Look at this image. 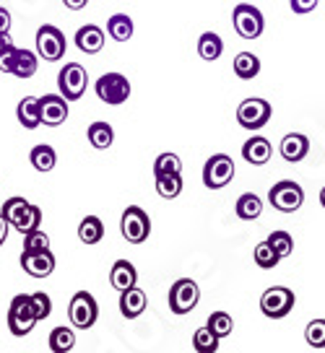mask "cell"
<instances>
[{
  "mask_svg": "<svg viewBox=\"0 0 325 353\" xmlns=\"http://www.w3.org/2000/svg\"><path fill=\"white\" fill-rule=\"evenodd\" d=\"M0 213H3V219L8 221L11 229H16V232H21V234L42 226V210L23 198H8L3 203V210H0Z\"/></svg>",
  "mask_w": 325,
  "mask_h": 353,
  "instance_id": "1",
  "label": "cell"
},
{
  "mask_svg": "<svg viewBox=\"0 0 325 353\" xmlns=\"http://www.w3.org/2000/svg\"><path fill=\"white\" fill-rule=\"evenodd\" d=\"M8 330L11 335L16 338H23V335H29V332L37 327V314H34V307H32V294H16L11 299V304H8Z\"/></svg>",
  "mask_w": 325,
  "mask_h": 353,
  "instance_id": "2",
  "label": "cell"
},
{
  "mask_svg": "<svg viewBox=\"0 0 325 353\" xmlns=\"http://www.w3.org/2000/svg\"><path fill=\"white\" fill-rule=\"evenodd\" d=\"M270 114H273L270 101L260 99V97H250V99H245L237 107V122H239V128H245V130H250V132L266 128L270 120Z\"/></svg>",
  "mask_w": 325,
  "mask_h": 353,
  "instance_id": "3",
  "label": "cell"
},
{
  "mask_svg": "<svg viewBox=\"0 0 325 353\" xmlns=\"http://www.w3.org/2000/svg\"><path fill=\"white\" fill-rule=\"evenodd\" d=\"M120 234H123L125 242L141 244L148 239L151 234V219L141 205H128L123 210V219H120Z\"/></svg>",
  "mask_w": 325,
  "mask_h": 353,
  "instance_id": "4",
  "label": "cell"
},
{
  "mask_svg": "<svg viewBox=\"0 0 325 353\" xmlns=\"http://www.w3.org/2000/svg\"><path fill=\"white\" fill-rule=\"evenodd\" d=\"M268 200L270 205L281 213H294V210L302 208L304 203V190L299 182L294 179H279L273 188L268 190Z\"/></svg>",
  "mask_w": 325,
  "mask_h": 353,
  "instance_id": "5",
  "label": "cell"
},
{
  "mask_svg": "<svg viewBox=\"0 0 325 353\" xmlns=\"http://www.w3.org/2000/svg\"><path fill=\"white\" fill-rule=\"evenodd\" d=\"M297 304L292 288L286 286H270L268 291H263L260 296V312L268 317V320H284Z\"/></svg>",
  "mask_w": 325,
  "mask_h": 353,
  "instance_id": "6",
  "label": "cell"
},
{
  "mask_svg": "<svg viewBox=\"0 0 325 353\" xmlns=\"http://www.w3.org/2000/svg\"><path fill=\"white\" fill-rule=\"evenodd\" d=\"M99 317V304L91 296L89 291H79L73 294L70 304H68V320L73 322L76 330H89L94 327V322Z\"/></svg>",
  "mask_w": 325,
  "mask_h": 353,
  "instance_id": "7",
  "label": "cell"
},
{
  "mask_svg": "<svg viewBox=\"0 0 325 353\" xmlns=\"http://www.w3.org/2000/svg\"><path fill=\"white\" fill-rule=\"evenodd\" d=\"M232 23H235V32L242 39H258L260 34H263L266 19H263L260 8H255L253 3H239L232 11Z\"/></svg>",
  "mask_w": 325,
  "mask_h": 353,
  "instance_id": "8",
  "label": "cell"
},
{
  "mask_svg": "<svg viewBox=\"0 0 325 353\" xmlns=\"http://www.w3.org/2000/svg\"><path fill=\"white\" fill-rule=\"evenodd\" d=\"M86 86H89V73L79 63H68L57 73V88H60V97L66 101H79Z\"/></svg>",
  "mask_w": 325,
  "mask_h": 353,
  "instance_id": "9",
  "label": "cell"
},
{
  "mask_svg": "<svg viewBox=\"0 0 325 353\" xmlns=\"http://www.w3.org/2000/svg\"><path fill=\"white\" fill-rule=\"evenodd\" d=\"M198 301H201V288L190 278H179L169 288V309H172V314H188V312L198 307Z\"/></svg>",
  "mask_w": 325,
  "mask_h": 353,
  "instance_id": "10",
  "label": "cell"
},
{
  "mask_svg": "<svg viewBox=\"0 0 325 353\" xmlns=\"http://www.w3.org/2000/svg\"><path fill=\"white\" fill-rule=\"evenodd\" d=\"M66 50V34L60 32L57 26H52V23H42L39 32H37V52H39V57H45L47 63H57V60H63Z\"/></svg>",
  "mask_w": 325,
  "mask_h": 353,
  "instance_id": "11",
  "label": "cell"
},
{
  "mask_svg": "<svg viewBox=\"0 0 325 353\" xmlns=\"http://www.w3.org/2000/svg\"><path fill=\"white\" fill-rule=\"evenodd\" d=\"M235 179V161L232 156L216 154L203 166V185L208 190H221Z\"/></svg>",
  "mask_w": 325,
  "mask_h": 353,
  "instance_id": "12",
  "label": "cell"
},
{
  "mask_svg": "<svg viewBox=\"0 0 325 353\" xmlns=\"http://www.w3.org/2000/svg\"><path fill=\"white\" fill-rule=\"evenodd\" d=\"M94 88H97V97L104 104H110V107H117V104L128 101V97H130V81L123 73H104L94 83Z\"/></svg>",
  "mask_w": 325,
  "mask_h": 353,
  "instance_id": "13",
  "label": "cell"
},
{
  "mask_svg": "<svg viewBox=\"0 0 325 353\" xmlns=\"http://www.w3.org/2000/svg\"><path fill=\"white\" fill-rule=\"evenodd\" d=\"M0 70L3 73H11L16 78H32L37 73V55L29 52V50L11 47L8 52L0 55Z\"/></svg>",
  "mask_w": 325,
  "mask_h": 353,
  "instance_id": "14",
  "label": "cell"
},
{
  "mask_svg": "<svg viewBox=\"0 0 325 353\" xmlns=\"http://www.w3.org/2000/svg\"><path fill=\"white\" fill-rule=\"evenodd\" d=\"M21 268L26 276L37 278V281L52 276V270H55V254L50 252V247L47 250H34V252H21Z\"/></svg>",
  "mask_w": 325,
  "mask_h": 353,
  "instance_id": "15",
  "label": "cell"
},
{
  "mask_svg": "<svg viewBox=\"0 0 325 353\" xmlns=\"http://www.w3.org/2000/svg\"><path fill=\"white\" fill-rule=\"evenodd\" d=\"M68 101L60 97V94H45L39 97V120L50 125V128H57L68 120Z\"/></svg>",
  "mask_w": 325,
  "mask_h": 353,
  "instance_id": "16",
  "label": "cell"
},
{
  "mask_svg": "<svg viewBox=\"0 0 325 353\" xmlns=\"http://www.w3.org/2000/svg\"><path fill=\"white\" fill-rule=\"evenodd\" d=\"M279 151L289 164H297V161H302L304 156L310 154V141H307V135H302V132H289V135L281 138Z\"/></svg>",
  "mask_w": 325,
  "mask_h": 353,
  "instance_id": "17",
  "label": "cell"
},
{
  "mask_svg": "<svg viewBox=\"0 0 325 353\" xmlns=\"http://www.w3.org/2000/svg\"><path fill=\"white\" fill-rule=\"evenodd\" d=\"M146 312V294L138 286H130L120 291V314L125 320H135Z\"/></svg>",
  "mask_w": 325,
  "mask_h": 353,
  "instance_id": "18",
  "label": "cell"
},
{
  "mask_svg": "<svg viewBox=\"0 0 325 353\" xmlns=\"http://www.w3.org/2000/svg\"><path fill=\"white\" fill-rule=\"evenodd\" d=\"M270 154H273L270 141L268 138H263V135H253V138H247L245 145H242V156H245L247 164H253V166L268 164Z\"/></svg>",
  "mask_w": 325,
  "mask_h": 353,
  "instance_id": "19",
  "label": "cell"
},
{
  "mask_svg": "<svg viewBox=\"0 0 325 353\" xmlns=\"http://www.w3.org/2000/svg\"><path fill=\"white\" fill-rule=\"evenodd\" d=\"M76 47L86 55H97L101 47H104V32H101L97 23H86L76 32Z\"/></svg>",
  "mask_w": 325,
  "mask_h": 353,
  "instance_id": "20",
  "label": "cell"
},
{
  "mask_svg": "<svg viewBox=\"0 0 325 353\" xmlns=\"http://www.w3.org/2000/svg\"><path fill=\"white\" fill-rule=\"evenodd\" d=\"M135 281H138V270H135L133 263H128V260H117L112 265V270H110V286L115 291H125V288L135 286Z\"/></svg>",
  "mask_w": 325,
  "mask_h": 353,
  "instance_id": "21",
  "label": "cell"
},
{
  "mask_svg": "<svg viewBox=\"0 0 325 353\" xmlns=\"http://www.w3.org/2000/svg\"><path fill=\"white\" fill-rule=\"evenodd\" d=\"M16 117L26 130L39 128L42 125V120H39V97H23L16 107Z\"/></svg>",
  "mask_w": 325,
  "mask_h": 353,
  "instance_id": "22",
  "label": "cell"
},
{
  "mask_svg": "<svg viewBox=\"0 0 325 353\" xmlns=\"http://www.w3.org/2000/svg\"><path fill=\"white\" fill-rule=\"evenodd\" d=\"M235 213H237V219H242V221L260 219V213H263V200H260L255 192H245V195L237 198Z\"/></svg>",
  "mask_w": 325,
  "mask_h": 353,
  "instance_id": "23",
  "label": "cell"
},
{
  "mask_svg": "<svg viewBox=\"0 0 325 353\" xmlns=\"http://www.w3.org/2000/svg\"><path fill=\"white\" fill-rule=\"evenodd\" d=\"M224 52V42H221V37L213 32H203L198 37V55L206 60V63H213V60H219Z\"/></svg>",
  "mask_w": 325,
  "mask_h": 353,
  "instance_id": "24",
  "label": "cell"
},
{
  "mask_svg": "<svg viewBox=\"0 0 325 353\" xmlns=\"http://www.w3.org/2000/svg\"><path fill=\"white\" fill-rule=\"evenodd\" d=\"M86 135H89V143L97 148V151H107L110 145H112L115 141V130L110 122H91L89 130H86Z\"/></svg>",
  "mask_w": 325,
  "mask_h": 353,
  "instance_id": "25",
  "label": "cell"
},
{
  "mask_svg": "<svg viewBox=\"0 0 325 353\" xmlns=\"http://www.w3.org/2000/svg\"><path fill=\"white\" fill-rule=\"evenodd\" d=\"M29 161H32V166L37 169V172H52L57 164V154H55V148L52 145H47V143H39V145H34L32 148V154H29Z\"/></svg>",
  "mask_w": 325,
  "mask_h": 353,
  "instance_id": "26",
  "label": "cell"
},
{
  "mask_svg": "<svg viewBox=\"0 0 325 353\" xmlns=\"http://www.w3.org/2000/svg\"><path fill=\"white\" fill-rule=\"evenodd\" d=\"M107 32L115 42H128L133 37V19L128 13H112L107 21Z\"/></svg>",
  "mask_w": 325,
  "mask_h": 353,
  "instance_id": "27",
  "label": "cell"
},
{
  "mask_svg": "<svg viewBox=\"0 0 325 353\" xmlns=\"http://www.w3.org/2000/svg\"><path fill=\"white\" fill-rule=\"evenodd\" d=\"M47 343H50V351L52 353H68L76 348V332L70 330V327H66V325H60V327H55V330L50 332Z\"/></svg>",
  "mask_w": 325,
  "mask_h": 353,
  "instance_id": "28",
  "label": "cell"
},
{
  "mask_svg": "<svg viewBox=\"0 0 325 353\" xmlns=\"http://www.w3.org/2000/svg\"><path fill=\"white\" fill-rule=\"evenodd\" d=\"M79 239L83 244H99L104 239V223L99 216H86L79 223Z\"/></svg>",
  "mask_w": 325,
  "mask_h": 353,
  "instance_id": "29",
  "label": "cell"
},
{
  "mask_svg": "<svg viewBox=\"0 0 325 353\" xmlns=\"http://www.w3.org/2000/svg\"><path fill=\"white\" fill-rule=\"evenodd\" d=\"M235 73L242 81H253L260 73V60L253 52H239L235 57Z\"/></svg>",
  "mask_w": 325,
  "mask_h": 353,
  "instance_id": "30",
  "label": "cell"
},
{
  "mask_svg": "<svg viewBox=\"0 0 325 353\" xmlns=\"http://www.w3.org/2000/svg\"><path fill=\"white\" fill-rule=\"evenodd\" d=\"M182 192V176L179 174H159L157 176V195L164 200H175Z\"/></svg>",
  "mask_w": 325,
  "mask_h": 353,
  "instance_id": "31",
  "label": "cell"
},
{
  "mask_svg": "<svg viewBox=\"0 0 325 353\" xmlns=\"http://www.w3.org/2000/svg\"><path fill=\"white\" fill-rule=\"evenodd\" d=\"M206 327L221 341V338H226V335H232V330H235V320H232L226 312H213V314H208V320H206Z\"/></svg>",
  "mask_w": 325,
  "mask_h": 353,
  "instance_id": "32",
  "label": "cell"
},
{
  "mask_svg": "<svg viewBox=\"0 0 325 353\" xmlns=\"http://www.w3.org/2000/svg\"><path fill=\"white\" fill-rule=\"evenodd\" d=\"M193 348L198 353H216L219 351V338L208 327H198L193 332Z\"/></svg>",
  "mask_w": 325,
  "mask_h": 353,
  "instance_id": "33",
  "label": "cell"
},
{
  "mask_svg": "<svg viewBox=\"0 0 325 353\" xmlns=\"http://www.w3.org/2000/svg\"><path fill=\"white\" fill-rule=\"evenodd\" d=\"M253 260H255V265H258V268H263V270H273V268L281 263V257L270 250L268 242L255 244V250H253Z\"/></svg>",
  "mask_w": 325,
  "mask_h": 353,
  "instance_id": "34",
  "label": "cell"
},
{
  "mask_svg": "<svg viewBox=\"0 0 325 353\" xmlns=\"http://www.w3.org/2000/svg\"><path fill=\"white\" fill-rule=\"evenodd\" d=\"M304 341H307V345L315 348V351H323L325 348V320L323 317H317V320H313L310 325H307Z\"/></svg>",
  "mask_w": 325,
  "mask_h": 353,
  "instance_id": "35",
  "label": "cell"
},
{
  "mask_svg": "<svg viewBox=\"0 0 325 353\" xmlns=\"http://www.w3.org/2000/svg\"><path fill=\"white\" fill-rule=\"evenodd\" d=\"M159 174H182V161L177 154H159L154 161V176Z\"/></svg>",
  "mask_w": 325,
  "mask_h": 353,
  "instance_id": "36",
  "label": "cell"
},
{
  "mask_svg": "<svg viewBox=\"0 0 325 353\" xmlns=\"http://www.w3.org/2000/svg\"><path fill=\"white\" fill-rule=\"evenodd\" d=\"M266 242L270 244V250L279 254L281 260H284V257H289L292 250H294V239H292V234L289 232H273Z\"/></svg>",
  "mask_w": 325,
  "mask_h": 353,
  "instance_id": "37",
  "label": "cell"
},
{
  "mask_svg": "<svg viewBox=\"0 0 325 353\" xmlns=\"http://www.w3.org/2000/svg\"><path fill=\"white\" fill-rule=\"evenodd\" d=\"M50 247V236L42 229H32L23 234V252H34V250H47Z\"/></svg>",
  "mask_w": 325,
  "mask_h": 353,
  "instance_id": "38",
  "label": "cell"
},
{
  "mask_svg": "<svg viewBox=\"0 0 325 353\" xmlns=\"http://www.w3.org/2000/svg\"><path fill=\"white\" fill-rule=\"evenodd\" d=\"M32 307H34V314H37V320L45 322L50 314H52V299L47 296L45 291H37L32 294Z\"/></svg>",
  "mask_w": 325,
  "mask_h": 353,
  "instance_id": "39",
  "label": "cell"
},
{
  "mask_svg": "<svg viewBox=\"0 0 325 353\" xmlns=\"http://www.w3.org/2000/svg\"><path fill=\"white\" fill-rule=\"evenodd\" d=\"M317 3L320 0H289V6H292L294 13H310L317 8Z\"/></svg>",
  "mask_w": 325,
  "mask_h": 353,
  "instance_id": "40",
  "label": "cell"
},
{
  "mask_svg": "<svg viewBox=\"0 0 325 353\" xmlns=\"http://www.w3.org/2000/svg\"><path fill=\"white\" fill-rule=\"evenodd\" d=\"M0 32H11V11L0 6Z\"/></svg>",
  "mask_w": 325,
  "mask_h": 353,
  "instance_id": "41",
  "label": "cell"
},
{
  "mask_svg": "<svg viewBox=\"0 0 325 353\" xmlns=\"http://www.w3.org/2000/svg\"><path fill=\"white\" fill-rule=\"evenodd\" d=\"M11 47H13L11 34H8V32H0V55H3V52H8Z\"/></svg>",
  "mask_w": 325,
  "mask_h": 353,
  "instance_id": "42",
  "label": "cell"
},
{
  "mask_svg": "<svg viewBox=\"0 0 325 353\" xmlns=\"http://www.w3.org/2000/svg\"><path fill=\"white\" fill-rule=\"evenodd\" d=\"M63 3H66L68 11H81V8L89 6V0H63Z\"/></svg>",
  "mask_w": 325,
  "mask_h": 353,
  "instance_id": "43",
  "label": "cell"
},
{
  "mask_svg": "<svg viewBox=\"0 0 325 353\" xmlns=\"http://www.w3.org/2000/svg\"><path fill=\"white\" fill-rule=\"evenodd\" d=\"M8 229H11V226H8V221L3 219V213H0V247L6 244V239H8Z\"/></svg>",
  "mask_w": 325,
  "mask_h": 353,
  "instance_id": "44",
  "label": "cell"
}]
</instances>
